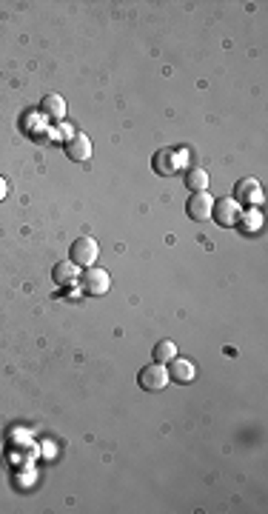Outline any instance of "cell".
Masks as SVG:
<instances>
[{
  "instance_id": "cell-4",
  "label": "cell",
  "mask_w": 268,
  "mask_h": 514,
  "mask_svg": "<svg viewBox=\"0 0 268 514\" xmlns=\"http://www.w3.org/2000/svg\"><path fill=\"white\" fill-rule=\"evenodd\" d=\"M240 211H243V206L234 200V197H220V200H214V209H211V218L220 223V226H237V220H240Z\"/></svg>"
},
{
  "instance_id": "cell-15",
  "label": "cell",
  "mask_w": 268,
  "mask_h": 514,
  "mask_svg": "<svg viewBox=\"0 0 268 514\" xmlns=\"http://www.w3.org/2000/svg\"><path fill=\"white\" fill-rule=\"evenodd\" d=\"M6 195H9V186H6V180H4V178H0V200H4Z\"/></svg>"
},
{
  "instance_id": "cell-14",
  "label": "cell",
  "mask_w": 268,
  "mask_h": 514,
  "mask_svg": "<svg viewBox=\"0 0 268 514\" xmlns=\"http://www.w3.org/2000/svg\"><path fill=\"white\" fill-rule=\"evenodd\" d=\"M177 357V346H174V340H160L157 346H154V363H171Z\"/></svg>"
},
{
  "instance_id": "cell-7",
  "label": "cell",
  "mask_w": 268,
  "mask_h": 514,
  "mask_svg": "<svg viewBox=\"0 0 268 514\" xmlns=\"http://www.w3.org/2000/svg\"><path fill=\"white\" fill-rule=\"evenodd\" d=\"M66 154H69V160H74V163H86L88 157H92V140H88L86 135H72L69 140H66Z\"/></svg>"
},
{
  "instance_id": "cell-1",
  "label": "cell",
  "mask_w": 268,
  "mask_h": 514,
  "mask_svg": "<svg viewBox=\"0 0 268 514\" xmlns=\"http://www.w3.org/2000/svg\"><path fill=\"white\" fill-rule=\"evenodd\" d=\"M98 257H100V246H98L95 237H77V240L69 246V261H72L74 266L88 269V266L98 263Z\"/></svg>"
},
{
  "instance_id": "cell-10",
  "label": "cell",
  "mask_w": 268,
  "mask_h": 514,
  "mask_svg": "<svg viewBox=\"0 0 268 514\" xmlns=\"http://www.w3.org/2000/svg\"><path fill=\"white\" fill-rule=\"evenodd\" d=\"M234 189H237V197H234L237 203H248V206H251V200L254 203H262V192H260V183L254 178H243Z\"/></svg>"
},
{
  "instance_id": "cell-9",
  "label": "cell",
  "mask_w": 268,
  "mask_h": 514,
  "mask_svg": "<svg viewBox=\"0 0 268 514\" xmlns=\"http://www.w3.org/2000/svg\"><path fill=\"white\" fill-rule=\"evenodd\" d=\"M52 280L58 283V286H63V289H69V286H74V283H80V275H77V266L72 263V261H60L55 269H52Z\"/></svg>"
},
{
  "instance_id": "cell-6",
  "label": "cell",
  "mask_w": 268,
  "mask_h": 514,
  "mask_svg": "<svg viewBox=\"0 0 268 514\" xmlns=\"http://www.w3.org/2000/svg\"><path fill=\"white\" fill-rule=\"evenodd\" d=\"M152 166H154L157 175L168 178V175H174V171H180V152H177V149H160L154 154Z\"/></svg>"
},
{
  "instance_id": "cell-11",
  "label": "cell",
  "mask_w": 268,
  "mask_h": 514,
  "mask_svg": "<svg viewBox=\"0 0 268 514\" xmlns=\"http://www.w3.org/2000/svg\"><path fill=\"white\" fill-rule=\"evenodd\" d=\"M237 226H240L246 235H257V232L262 229V211L248 206L246 211H240V220H237Z\"/></svg>"
},
{
  "instance_id": "cell-5",
  "label": "cell",
  "mask_w": 268,
  "mask_h": 514,
  "mask_svg": "<svg viewBox=\"0 0 268 514\" xmlns=\"http://www.w3.org/2000/svg\"><path fill=\"white\" fill-rule=\"evenodd\" d=\"M211 209H214V197L208 192H192V197L186 203V211H189L192 220H208Z\"/></svg>"
},
{
  "instance_id": "cell-8",
  "label": "cell",
  "mask_w": 268,
  "mask_h": 514,
  "mask_svg": "<svg viewBox=\"0 0 268 514\" xmlns=\"http://www.w3.org/2000/svg\"><path fill=\"white\" fill-rule=\"evenodd\" d=\"M168 377L177 380V383H192V380L197 377V369H194V363L186 360V357H174L171 366H168Z\"/></svg>"
},
{
  "instance_id": "cell-2",
  "label": "cell",
  "mask_w": 268,
  "mask_h": 514,
  "mask_svg": "<svg viewBox=\"0 0 268 514\" xmlns=\"http://www.w3.org/2000/svg\"><path fill=\"white\" fill-rule=\"evenodd\" d=\"M168 380L171 377H168V369L163 363H152V366L140 369V374H138V383H140L143 392H163L168 386Z\"/></svg>"
},
{
  "instance_id": "cell-3",
  "label": "cell",
  "mask_w": 268,
  "mask_h": 514,
  "mask_svg": "<svg viewBox=\"0 0 268 514\" xmlns=\"http://www.w3.org/2000/svg\"><path fill=\"white\" fill-rule=\"evenodd\" d=\"M80 286H83V291H86V294L100 297V294H106V291L112 289V277H109V272H106V269L88 266V269L83 272V277H80Z\"/></svg>"
},
{
  "instance_id": "cell-12",
  "label": "cell",
  "mask_w": 268,
  "mask_h": 514,
  "mask_svg": "<svg viewBox=\"0 0 268 514\" xmlns=\"http://www.w3.org/2000/svg\"><path fill=\"white\" fill-rule=\"evenodd\" d=\"M186 189H192V192H208V171L200 169V166L189 169L186 171Z\"/></svg>"
},
{
  "instance_id": "cell-13",
  "label": "cell",
  "mask_w": 268,
  "mask_h": 514,
  "mask_svg": "<svg viewBox=\"0 0 268 514\" xmlns=\"http://www.w3.org/2000/svg\"><path fill=\"white\" fill-rule=\"evenodd\" d=\"M43 112H46V117H52V120H63L66 117V100L60 95H46V100H43Z\"/></svg>"
}]
</instances>
